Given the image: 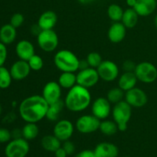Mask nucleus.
<instances>
[{"instance_id":"1","label":"nucleus","mask_w":157,"mask_h":157,"mask_svg":"<svg viewBox=\"0 0 157 157\" xmlns=\"http://www.w3.org/2000/svg\"><path fill=\"white\" fill-rule=\"evenodd\" d=\"M48 106L41 95H32L20 103L18 113L25 123L37 124L45 118Z\"/></svg>"},{"instance_id":"2","label":"nucleus","mask_w":157,"mask_h":157,"mask_svg":"<svg viewBox=\"0 0 157 157\" xmlns=\"http://www.w3.org/2000/svg\"><path fill=\"white\" fill-rule=\"evenodd\" d=\"M64 101L67 110L78 113L85 110L90 105L91 94L88 88L76 84L69 89Z\"/></svg>"},{"instance_id":"3","label":"nucleus","mask_w":157,"mask_h":157,"mask_svg":"<svg viewBox=\"0 0 157 157\" xmlns=\"http://www.w3.org/2000/svg\"><path fill=\"white\" fill-rule=\"evenodd\" d=\"M79 61L78 57L71 51L62 49L54 56V63L61 72H76L79 70Z\"/></svg>"},{"instance_id":"4","label":"nucleus","mask_w":157,"mask_h":157,"mask_svg":"<svg viewBox=\"0 0 157 157\" xmlns=\"http://www.w3.org/2000/svg\"><path fill=\"white\" fill-rule=\"evenodd\" d=\"M113 121L117 124L119 131L124 132L127 130L128 124L131 119L132 107L126 102L122 101L113 105L111 110Z\"/></svg>"},{"instance_id":"5","label":"nucleus","mask_w":157,"mask_h":157,"mask_svg":"<svg viewBox=\"0 0 157 157\" xmlns=\"http://www.w3.org/2000/svg\"><path fill=\"white\" fill-rule=\"evenodd\" d=\"M134 73L138 81L144 84H151L157 79V67L149 61L136 64Z\"/></svg>"},{"instance_id":"6","label":"nucleus","mask_w":157,"mask_h":157,"mask_svg":"<svg viewBox=\"0 0 157 157\" xmlns=\"http://www.w3.org/2000/svg\"><path fill=\"white\" fill-rule=\"evenodd\" d=\"M30 150L29 141L23 137L15 138L8 143L5 148L6 157H25Z\"/></svg>"},{"instance_id":"7","label":"nucleus","mask_w":157,"mask_h":157,"mask_svg":"<svg viewBox=\"0 0 157 157\" xmlns=\"http://www.w3.org/2000/svg\"><path fill=\"white\" fill-rule=\"evenodd\" d=\"M37 42L40 48L45 52H52L58 48L59 40L53 29L42 30L37 36Z\"/></svg>"},{"instance_id":"8","label":"nucleus","mask_w":157,"mask_h":157,"mask_svg":"<svg viewBox=\"0 0 157 157\" xmlns=\"http://www.w3.org/2000/svg\"><path fill=\"white\" fill-rule=\"evenodd\" d=\"M101 121L93 114H85L80 117L75 123V128L79 133L89 134L99 130Z\"/></svg>"},{"instance_id":"9","label":"nucleus","mask_w":157,"mask_h":157,"mask_svg":"<svg viewBox=\"0 0 157 157\" xmlns=\"http://www.w3.org/2000/svg\"><path fill=\"white\" fill-rule=\"evenodd\" d=\"M100 79L111 82L115 81L119 76V67L117 64L110 60H104L97 68Z\"/></svg>"},{"instance_id":"10","label":"nucleus","mask_w":157,"mask_h":157,"mask_svg":"<svg viewBox=\"0 0 157 157\" xmlns=\"http://www.w3.org/2000/svg\"><path fill=\"white\" fill-rule=\"evenodd\" d=\"M76 75L77 84L88 89L94 87L100 80L98 71L93 67H87L84 70H80Z\"/></svg>"},{"instance_id":"11","label":"nucleus","mask_w":157,"mask_h":157,"mask_svg":"<svg viewBox=\"0 0 157 157\" xmlns=\"http://www.w3.org/2000/svg\"><path fill=\"white\" fill-rule=\"evenodd\" d=\"M124 101L128 103L132 107H143L148 102L147 93L139 87H133L125 92Z\"/></svg>"},{"instance_id":"12","label":"nucleus","mask_w":157,"mask_h":157,"mask_svg":"<svg viewBox=\"0 0 157 157\" xmlns=\"http://www.w3.org/2000/svg\"><path fill=\"white\" fill-rule=\"evenodd\" d=\"M75 126L68 120H59L56 122L53 129V134L61 142L69 140L73 136Z\"/></svg>"},{"instance_id":"13","label":"nucleus","mask_w":157,"mask_h":157,"mask_svg":"<svg viewBox=\"0 0 157 157\" xmlns=\"http://www.w3.org/2000/svg\"><path fill=\"white\" fill-rule=\"evenodd\" d=\"M111 104L107 98L100 97L98 98L91 105L92 114L100 121L106 120L111 113Z\"/></svg>"},{"instance_id":"14","label":"nucleus","mask_w":157,"mask_h":157,"mask_svg":"<svg viewBox=\"0 0 157 157\" xmlns=\"http://www.w3.org/2000/svg\"><path fill=\"white\" fill-rule=\"evenodd\" d=\"M61 90L62 88L58 82L49 81L43 87L41 96L48 104H54L61 100Z\"/></svg>"},{"instance_id":"15","label":"nucleus","mask_w":157,"mask_h":157,"mask_svg":"<svg viewBox=\"0 0 157 157\" xmlns=\"http://www.w3.org/2000/svg\"><path fill=\"white\" fill-rule=\"evenodd\" d=\"M9 71L12 79L15 81H22L29 77L32 70L28 61L19 59L12 64Z\"/></svg>"},{"instance_id":"16","label":"nucleus","mask_w":157,"mask_h":157,"mask_svg":"<svg viewBox=\"0 0 157 157\" xmlns=\"http://www.w3.org/2000/svg\"><path fill=\"white\" fill-rule=\"evenodd\" d=\"M15 53L20 60L28 61L35 54V47L29 40H21L15 45Z\"/></svg>"},{"instance_id":"17","label":"nucleus","mask_w":157,"mask_h":157,"mask_svg":"<svg viewBox=\"0 0 157 157\" xmlns=\"http://www.w3.org/2000/svg\"><path fill=\"white\" fill-rule=\"evenodd\" d=\"M127 28L121 21L113 22L109 28L107 37L112 43L118 44L125 38L127 35Z\"/></svg>"},{"instance_id":"18","label":"nucleus","mask_w":157,"mask_h":157,"mask_svg":"<svg viewBox=\"0 0 157 157\" xmlns=\"http://www.w3.org/2000/svg\"><path fill=\"white\" fill-rule=\"evenodd\" d=\"M157 8L156 0H136L133 8L141 17H147L153 14Z\"/></svg>"},{"instance_id":"19","label":"nucleus","mask_w":157,"mask_h":157,"mask_svg":"<svg viewBox=\"0 0 157 157\" xmlns=\"http://www.w3.org/2000/svg\"><path fill=\"white\" fill-rule=\"evenodd\" d=\"M97 157H117L119 150L115 144L112 143H100L94 150Z\"/></svg>"},{"instance_id":"20","label":"nucleus","mask_w":157,"mask_h":157,"mask_svg":"<svg viewBox=\"0 0 157 157\" xmlns=\"http://www.w3.org/2000/svg\"><path fill=\"white\" fill-rule=\"evenodd\" d=\"M58 21V16L56 13L52 10H47L42 12L38 20V24L41 30L53 29Z\"/></svg>"},{"instance_id":"21","label":"nucleus","mask_w":157,"mask_h":157,"mask_svg":"<svg viewBox=\"0 0 157 157\" xmlns=\"http://www.w3.org/2000/svg\"><path fill=\"white\" fill-rule=\"evenodd\" d=\"M137 81L134 72L124 71L118 78V87L126 92L136 87Z\"/></svg>"},{"instance_id":"22","label":"nucleus","mask_w":157,"mask_h":157,"mask_svg":"<svg viewBox=\"0 0 157 157\" xmlns=\"http://www.w3.org/2000/svg\"><path fill=\"white\" fill-rule=\"evenodd\" d=\"M17 31L11 24H6L0 29V41L6 45L10 44L16 39Z\"/></svg>"},{"instance_id":"23","label":"nucleus","mask_w":157,"mask_h":157,"mask_svg":"<svg viewBox=\"0 0 157 157\" xmlns=\"http://www.w3.org/2000/svg\"><path fill=\"white\" fill-rule=\"evenodd\" d=\"M64 107H65L64 101L61 99L54 104H49L45 118H47L49 121H52V122L58 121L59 119L60 114L64 110Z\"/></svg>"},{"instance_id":"24","label":"nucleus","mask_w":157,"mask_h":157,"mask_svg":"<svg viewBox=\"0 0 157 157\" xmlns=\"http://www.w3.org/2000/svg\"><path fill=\"white\" fill-rule=\"evenodd\" d=\"M41 145L46 151L55 153L58 148L61 147V141L59 140L54 134L46 135L41 139Z\"/></svg>"},{"instance_id":"25","label":"nucleus","mask_w":157,"mask_h":157,"mask_svg":"<svg viewBox=\"0 0 157 157\" xmlns=\"http://www.w3.org/2000/svg\"><path fill=\"white\" fill-rule=\"evenodd\" d=\"M139 15L133 8H129L124 12L121 22L127 29H133L137 25Z\"/></svg>"},{"instance_id":"26","label":"nucleus","mask_w":157,"mask_h":157,"mask_svg":"<svg viewBox=\"0 0 157 157\" xmlns=\"http://www.w3.org/2000/svg\"><path fill=\"white\" fill-rule=\"evenodd\" d=\"M58 83L61 88L71 89L77 84V75L75 72H62L58 78Z\"/></svg>"},{"instance_id":"27","label":"nucleus","mask_w":157,"mask_h":157,"mask_svg":"<svg viewBox=\"0 0 157 157\" xmlns=\"http://www.w3.org/2000/svg\"><path fill=\"white\" fill-rule=\"evenodd\" d=\"M21 134L26 140H33L39 134V128L35 123H26L21 129Z\"/></svg>"},{"instance_id":"28","label":"nucleus","mask_w":157,"mask_h":157,"mask_svg":"<svg viewBox=\"0 0 157 157\" xmlns=\"http://www.w3.org/2000/svg\"><path fill=\"white\" fill-rule=\"evenodd\" d=\"M99 130L106 136H113L118 131V127L113 121L103 120L101 121Z\"/></svg>"},{"instance_id":"29","label":"nucleus","mask_w":157,"mask_h":157,"mask_svg":"<svg viewBox=\"0 0 157 157\" xmlns=\"http://www.w3.org/2000/svg\"><path fill=\"white\" fill-rule=\"evenodd\" d=\"M124 10L121 6L117 4H111L107 8V15L113 22L121 21Z\"/></svg>"},{"instance_id":"30","label":"nucleus","mask_w":157,"mask_h":157,"mask_svg":"<svg viewBox=\"0 0 157 157\" xmlns=\"http://www.w3.org/2000/svg\"><path fill=\"white\" fill-rule=\"evenodd\" d=\"M124 96H125V91L117 87H113L108 90L107 94V99L110 101V104H115L121 101H124Z\"/></svg>"},{"instance_id":"31","label":"nucleus","mask_w":157,"mask_h":157,"mask_svg":"<svg viewBox=\"0 0 157 157\" xmlns=\"http://www.w3.org/2000/svg\"><path fill=\"white\" fill-rule=\"evenodd\" d=\"M10 71L4 66L0 67V88L6 89L10 87L12 81Z\"/></svg>"},{"instance_id":"32","label":"nucleus","mask_w":157,"mask_h":157,"mask_svg":"<svg viewBox=\"0 0 157 157\" xmlns=\"http://www.w3.org/2000/svg\"><path fill=\"white\" fill-rule=\"evenodd\" d=\"M87 62H88L89 66L90 67H93V68L97 69L98 67V66L101 64L104 60L102 59V57L101 55H100L98 52H90L87 55Z\"/></svg>"},{"instance_id":"33","label":"nucleus","mask_w":157,"mask_h":157,"mask_svg":"<svg viewBox=\"0 0 157 157\" xmlns=\"http://www.w3.org/2000/svg\"><path fill=\"white\" fill-rule=\"evenodd\" d=\"M30 68L32 71H38L41 70L44 67V61H43L42 58L39 55H35L28 61Z\"/></svg>"},{"instance_id":"34","label":"nucleus","mask_w":157,"mask_h":157,"mask_svg":"<svg viewBox=\"0 0 157 157\" xmlns=\"http://www.w3.org/2000/svg\"><path fill=\"white\" fill-rule=\"evenodd\" d=\"M24 15H23L22 14L17 12V13L13 14V15H12V17H11L10 18V22H9V24L12 25L13 26V27H15V29H17V28H19L20 26L22 25V24L24 23Z\"/></svg>"},{"instance_id":"35","label":"nucleus","mask_w":157,"mask_h":157,"mask_svg":"<svg viewBox=\"0 0 157 157\" xmlns=\"http://www.w3.org/2000/svg\"><path fill=\"white\" fill-rule=\"evenodd\" d=\"M12 132L8 129L0 127V144L9 143L12 139Z\"/></svg>"},{"instance_id":"36","label":"nucleus","mask_w":157,"mask_h":157,"mask_svg":"<svg viewBox=\"0 0 157 157\" xmlns=\"http://www.w3.org/2000/svg\"><path fill=\"white\" fill-rule=\"evenodd\" d=\"M8 57V50L6 45L0 41V67L4 65Z\"/></svg>"},{"instance_id":"37","label":"nucleus","mask_w":157,"mask_h":157,"mask_svg":"<svg viewBox=\"0 0 157 157\" xmlns=\"http://www.w3.org/2000/svg\"><path fill=\"white\" fill-rule=\"evenodd\" d=\"M136 67V64L131 60H126L122 64L123 70L125 72H134Z\"/></svg>"},{"instance_id":"38","label":"nucleus","mask_w":157,"mask_h":157,"mask_svg":"<svg viewBox=\"0 0 157 157\" xmlns=\"http://www.w3.org/2000/svg\"><path fill=\"white\" fill-rule=\"evenodd\" d=\"M65 152L67 153V156H71L75 152V146L71 141L66 140L63 143V145L61 146Z\"/></svg>"},{"instance_id":"39","label":"nucleus","mask_w":157,"mask_h":157,"mask_svg":"<svg viewBox=\"0 0 157 157\" xmlns=\"http://www.w3.org/2000/svg\"><path fill=\"white\" fill-rule=\"evenodd\" d=\"M75 157H97L94 150H84L80 152Z\"/></svg>"},{"instance_id":"40","label":"nucleus","mask_w":157,"mask_h":157,"mask_svg":"<svg viewBox=\"0 0 157 157\" xmlns=\"http://www.w3.org/2000/svg\"><path fill=\"white\" fill-rule=\"evenodd\" d=\"M41 31L42 30H41V29L40 28V26L38 25V23H37V24L32 25L31 26L30 32H31V33H32L33 35H35V36H36V37L38 36V34H39Z\"/></svg>"},{"instance_id":"41","label":"nucleus","mask_w":157,"mask_h":157,"mask_svg":"<svg viewBox=\"0 0 157 157\" xmlns=\"http://www.w3.org/2000/svg\"><path fill=\"white\" fill-rule=\"evenodd\" d=\"M55 157H67V154L63 147H61L55 152Z\"/></svg>"},{"instance_id":"42","label":"nucleus","mask_w":157,"mask_h":157,"mask_svg":"<svg viewBox=\"0 0 157 157\" xmlns=\"http://www.w3.org/2000/svg\"><path fill=\"white\" fill-rule=\"evenodd\" d=\"M87 67H90L89 66L88 62H87V59H81L79 61V70H84V69L87 68Z\"/></svg>"},{"instance_id":"43","label":"nucleus","mask_w":157,"mask_h":157,"mask_svg":"<svg viewBox=\"0 0 157 157\" xmlns=\"http://www.w3.org/2000/svg\"><path fill=\"white\" fill-rule=\"evenodd\" d=\"M127 5L130 8H133L136 3V0H126Z\"/></svg>"},{"instance_id":"44","label":"nucleus","mask_w":157,"mask_h":157,"mask_svg":"<svg viewBox=\"0 0 157 157\" xmlns=\"http://www.w3.org/2000/svg\"><path fill=\"white\" fill-rule=\"evenodd\" d=\"M78 1L82 5H88L94 2L95 0H78Z\"/></svg>"},{"instance_id":"45","label":"nucleus","mask_w":157,"mask_h":157,"mask_svg":"<svg viewBox=\"0 0 157 157\" xmlns=\"http://www.w3.org/2000/svg\"><path fill=\"white\" fill-rule=\"evenodd\" d=\"M154 23H155V27H156V29L157 30V14L154 18Z\"/></svg>"},{"instance_id":"46","label":"nucleus","mask_w":157,"mask_h":157,"mask_svg":"<svg viewBox=\"0 0 157 157\" xmlns=\"http://www.w3.org/2000/svg\"><path fill=\"white\" fill-rule=\"evenodd\" d=\"M2 105L0 104V115L2 114Z\"/></svg>"},{"instance_id":"47","label":"nucleus","mask_w":157,"mask_h":157,"mask_svg":"<svg viewBox=\"0 0 157 157\" xmlns=\"http://www.w3.org/2000/svg\"><path fill=\"white\" fill-rule=\"evenodd\" d=\"M1 90H2V89L0 88V95H1Z\"/></svg>"},{"instance_id":"48","label":"nucleus","mask_w":157,"mask_h":157,"mask_svg":"<svg viewBox=\"0 0 157 157\" xmlns=\"http://www.w3.org/2000/svg\"><path fill=\"white\" fill-rule=\"evenodd\" d=\"M124 157H128V156H124Z\"/></svg>"},{"instance_id":"49","label":"nucleus","mask_w":157,"mask_h":157,"mask_svg":"<svg viewBox=\"0 0 157 157\" xmlns=\"http://www.w3.org/2000/svg\"><path fill=\"white\" fill-rule=\"evenodd\" d=\"M156 3H157V0H156Z\"/></svg>"}]
</instances>
